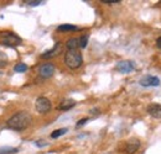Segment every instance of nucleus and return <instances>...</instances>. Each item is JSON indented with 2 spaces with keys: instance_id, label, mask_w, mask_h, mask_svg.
<instances>
[{
  "instance_id": "nucleus-1",
  "label": "nucleus",
  "mask_w": 161,
  "mask_h": 154,
  "mask_svg": "<svg viewBox=\"0 0 161 154\" xmlns=\"http://www.w3.org/2000/svg\"><path fill=\"white\" fill-rule=\"evenodd\" d=\"M32 117L26 111H20L15 115H13L6 121V127L14 131H24L31 125Z\"/></svg>"
},
{
  "instance_id": "nucleus-2",
  "label": "nucleus",
  "mask_w": 161,
  "mask_h": 154,
  "mask_svg": "<svg viewBox=\"0 0 161 154\" xmlns=\"http://www.w3.org/2000/svg\"><path fill=\"white\" fill-rule=\"evenodd\" d=\"M64 63L68 68L71 69H77L80 68L83 63V57L78 49L75 51H67L64 54Z\"/></svg>"
},
{
  "instance_id": "nucleus-3",
  "label": "nucleus",
  "mask_w": 161,
  "mask_h": 154,
  "mask_svg": "<svg viewBox=\"0 0 161 154\" xmlns=\"http://www.w3.org/2000/svg\"><path fill=\"white\" fill-rule=\"evenodd\" d=\"M22 39L18 35H15L14 32L10 31H5V32H0V44L6 46V47H16L21 44Z\"/></svg>"
},
{
  "instance_id": "nucleus-4",
  "label": "nucleus",
  "mask_w": 161,
  "mask_h": 154,
  "mask_svg": "<svg viewBox=\"0 0 161 154\" xmlns=\"http://www.w3.org/2000/svg\"><path fill=\"white\" fill-rule=\"evenodd\" d=\"M51 107H52L51 101H50L47 97L40 96V97H37L36 101H35V109H36V111H37L39 114H41V115L50 112V111H51Z\"/></svg>"
},
{
  "instance_id": "nucleus-5",
  "label": "nucleus",
  "mask_w": 161,
  "mask_h": 154,
  "mask_svg": "<svg viewBox=\"0 0 161 154\" xmlns=\"http://www.w3.org/2000/svg\"><path fill=\"white\" fill-rule=\"evenodd\" d=\"M55 70H56V68H55L53 64H51V63H43L40 68H39V75L42 79H48V78H51L55 74Z\"/></svg>"
},
{
  "instance_id": "nucleus-6",
  "label": "nucleus",
  "mask_w": 161,
  "mask_h": 154,
  "mask_svg": "<svg viewBox=\"0 0 161 154\" xmlns=\"http://www.w3.org/2000/svg\"><path fill=\"white\" fill-rule=\"evenodd\" d=\"M115 68L118 72H120L123 74H128L135 69V64L131 60H120V62H118Z\"/></svg>"
},
{
  "instance_id": "nucleus-7",
  "label": "nucleus",
  "mask_w": 161,
  "mask_h": 154,
  "mask_svg": "<svg viewBox=\"0 0 161 154\" xmlns=\"http://www.w3.org/2000/svg\"><path fill=\"white\" fill-rule=\"evenodd\" d=\"M139 84L141 86H145V88H147V86H159L160 85V79L158 77H153V75H145L140 79Z\"/></svg>"
},
{
  "instance_id": "nucleus-8",
  "label": "nucleus",
  "mask_w": 161,
  "mask_h": 154,
  "mask_svg": "<svg viewBox=\"0 0 161 154\" xmlns=\"http://www.w3.org/2000/svg\"><path fill=\"white\" fill-rule=\"evenodd\" d=\"M61 52H62V43H61V42H57L50 51L45 52L41 57L45 58V59H51V58H55V57H57L58 54H61Z\"/></svg>"
},
{
  "instance_id": "nucleus-9",
  "label": "nucleus",
  "mask_w": 161,
  "mask_h": 154,
  "mask_svg": "<svg viewBox=\"0 0 161 154\" xmlns=\"http://www.w3.org/2000/svg\"><path fill=\"white\" fill-rule=\"evenodd\" d=\"M139 148H140V141L136 139V138H133V139H130V141L126 143L125 152L128 154H134L138 152Z\"/></svg>"
},
{
  "instance_id": "nucleus-10",
  "label": "nucleus",
  "mask_w": 161,
  "mask_h": 154,
  "mask_svg": "<svg viewBox=\"0 0 161 154\" xmlns=\"http://www.w3.org/2000/svg\"><path fill=\"white\" fill-rule=\"evenodd\" d=\"M147 114L154 118H161V105L159 104H151L146 109Z\"/></svg>"
},
{
  "instance_id": "nucleus-11",
  "label": "nucleus",
  "mask_w": 161,
  "mask_h": 154,
  "mask_svg": "<svg viewBox=\"0 0 161 154\" xmlns=\"http://www.w3.org/2000/svg\"><path fill=\"white\" fill-rule=\"evenodd\" d=\"M75 106H76V101L73 99H67V100H63L61 102L58 107H60V110H62V111H68V110H71Z\"/></svg>"
},
{
  "instance_id": "nucleus-12",
  "label": "nucleus",
  "mask_w": 161,
  "mask_h": 154,
  "mask_svg": "<svg viewBox=\"0 0 161 154\" xmlns=\"http://www.w3.org/2000/svg\"><path fill=\"white\" fill-rule=\"evenodd\" d=\"M66 47H67L68 51L78 49V47H80V38H69L66 42Z\"/></svg>"
},
{
  "instance_id": "nucleus-13",
  "label": "nucleus",
  "mask_w": 161,
  "mask_h": 154,
  "mask_svg": "<svg viewBox=\"0 0 161 154\" xmlns=\"http://www.w3.org/2000/svg\"><path fill=\"white\" fill-rule=\"evenodd\" d=\"M78 27L75 25H61L57 27L58 32H72V31H77Z\"/></svg>"
},
{
  "instance_id": "nucleus-14",
  "label": "nucleus",
  "mask_w": 161,
  "mask_h": 154,
  "mask_svg": "<svg viewBox=\"0 0 161 154\" xmlns=\"http://www.w3.org/2000/svg\"><path fill=\"white\" fill-rule=\"evenodd\" d=\"M67 128H60V130H56V131H53L52 133H51V138H58L61 137L62 135H64V133H67Z\"/></svg>"
},
{
  "instance_id": "nucleus-15",
  "label": "nucleus",
  "mask_w": 161,
  "mask_h": 154,
  "mask_svg": "<svg viewBox=\"0 0 161 154\" xmlns=\"http://www.w3.org/2000/svg\"><path fill=\"white\" fill-rule=\"evenodd\" d=\"M19 152V149L18 148H9V147H6V148H0V154H15Z\"/></svg>"
},
{
  "instance_id": "nucleus-16",
  "label": "nucleus",
  "mask_w": 161,
  "mask_h": 154,
  "mask_svg": "<svg viewBox=\"0 0 161 154\" xmlns=\"http://www.w3.org/2000/svg\"><path fill=\"white\" fill-rule=\"evenodd\" d=\"M14 70L18 72V73H24V72L27 70V65L24 64V63H19V64H16V65L14 67Z\"/></svg>"
},
{
  "instance_id": "nucleus-17",
  "label": "nucleus",
  "mask_w": 161,
  "mask_h": 154,
  "mask_svg": "<svg viewBox=\"0 0 161 154\" xmlns=\"http://www.w3.org/2000/svg\"><path fill=\"white\" fill-rule=\"evenodd\" d=\"M8 64V56L5 52L0 51V67H5Z\"/></svg>"
},
{
  "instance_id": "nucleus-18",
  "label": "nucleus",
  "mask_w": 161,
  "mask_h": 154,
  "mask_svg": "<svg viewBox=\"0 0 161 154\" xmlns=\"http://www.w3.org/2000/svg\"><path fill=\"white\" fill-rule=\"evenodd\" d=\"M87 43H88V36L84 35L80 38V48H86L87 47Z\"/></svg>"
},
{
  "instance_id": "nucleus-19",
  "label": "nucleus",
  "mask_w": 161,
  "mask_h": 154,
  "mask_svg": "<svg viewBox=\"0 0 161 154\" xmlns=\"http://www.w3.org/2000/svg\"><path fill=\"white\" fill-rule=\"evenodd\" d=\"M25 3H26L27 5H31V6H39L43 1H42V0H26Z\"/></svg>"
},
{
  "instance_id": "nucleus-20",
  "label": "nucleus",
  "mask_w": 161,
  "mask_h": 154,
  "mask_svg": "<svg viewBox=\"0 0 161 154\" xmlns=\"http://www.w3.org/2000/svg\"><path fill=\"white\" fill-rule=\"evenodd\" d=\"M88 121H89V118H87V117H86V118H82V120H80V122H77V127L83 126V125H84V123H87Z\"/></svg>"
},
{
  "instance_id": "nucleus-21",
  "label": "nucleus",
  "mask_w": 161,
  "mask_h": 154,
  "mask_svg": "<svg viewBox=\"0 0 161 154\" xmlns=\"http://www.w3.org/2000/svg\"><path fill=\"white\" fill-rule=\"evenodd\" d=\"M101 3H104V4H117V3H120V0H101Z\"/></svg>"
},
{
  "instance_id": "nucleus-22",
  "label": "nucleus",
  "mask_w": 161,
  "mask_h": 154,
  "mask_svg": "<svg viewBox=\"0 0 161 154\" xmlns=\"http://www.w3.org/2000/svg\"><path fill=\"white\" fill-rule=\"evenodd\" d=\"M36 146H37V147H45V146H47V143H46V142H42V141H37V142H36Z\"/></svg>"
},
{
  "instance_id": "nucleus-23",
  "label": "nucleus",
  "mask_w": 161,
  "mask_h": 154,
  "mask_svg": "<svg viewBox=\"0 0 161 154\" xmlns=\"http://www.w3.org/2000/svg\"><path fill=\"white\" fill-rule=\"evenodd\" d=\"M91 114H92V115H99L101 112H99L98 109H93V110H91Z\"/></svg>"
},
{
  "instance_id": "nucleus-24",
  "label": "nucleus",
  "mask_w": 161,
  "mask_h": 154,
  "mask_svg": "<svg viewBox=\"0 0 161 154\" xmlns=\"http://www.w3.org/2000/svg\"><path fill=\"white\" fill-rule=\"evenodd\" d=\"M156 46H158L159 48H161V36L158 39H156Z\"/></svg>"
}]
</instances>
